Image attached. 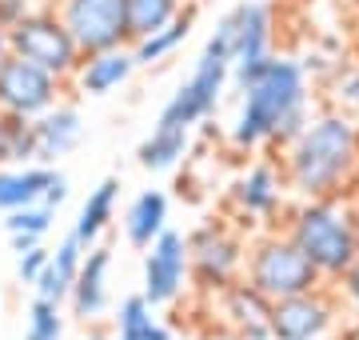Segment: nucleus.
I'll return each mask as SVG.
<instances>
[{
    "instance_id": "obj_1",
    "label": "nucleus",
    "mask_w": 359,
    "mask_h": 340,
    "mask_svg": "<svg viewBox=\"0 0 359 340\" xmlns=\"http://www.w3.org/2000/svg\"><path fill=\"white\" fill-rule=\"evenodd\" d=\"M287 192L299 200L359 197V120L320 112L280 157Z\"/></svg>"
},
{
    "instance_id": "obj_2",
    "label": "nucleus",
    "mask_w": 359,
    "mask_h": 340,
    "mask_svg": "<svg viewBox=\"0 0 359 340\" xmlns=\"http://www.w3.org/2000/svg\"><path fill=\"white\" fill-rule=\"evenodd\" d=\"M311 108H308V72L299 60L271 56L268 68L259 72L244 89L240 112L231 120V144L240 152L256 148H287V144L308 129Z\"/></svg>"
},
{
    "instance_id": "obj_3",
    "label": "nucleus",
    "mask_w": 359,
    "mask_h": 340,
    "mask_svg": "<svg viewBox=\"0 0 359 340\" xmlns=\"http://www.w3.org/2000/svg\"><path fill=\"white\" fill-rule=\"evenodd\" d=\"M283 233L304 252L323 285H335L339 276L359 261L355 236V200L327 197V200H295L283 216Z\"/></svg>"
},
{
    "instance_id": "obj_4",
    "label": "nucleus",
    "mask_w": 359,
    "mask_h": 340,
    "mask_svg": "<svg viewBox=\"0 0 359 340\" xmlns=\"http://www.w3.org/2000/svg\"><path fill=\"white\" fill-rule=\"evenodd\" d=\"M244 280L256 292H264L268 301H287V296L323 288V276L316 273V264L295 249L292 240H287V233H280V228L256 233L248 240Z\"/></svg>"
},
{
    "instance_id": "obj_5",
    "label": "nucleus",
    "mask_w": 359,
    "mask_h": 340,
    "mask_svg": "<svg viewBox=\"0 0 359 340\" xmlns=\"http://www.w3.org/2000/svg\"><path fill=\"white\" fill-rule=\"evenodd\" d=\"M244 256L248 240L228 221H204L188 233V280L204 301L244 276Z\"/></svg>"
},
{
    "instance_id": "obj_6",
    "label": "nucleus",
    "mask_w": 359,
    "mask_h": 340,
    "mask_svg": "<svg viewBox=\"0 0 359 340\" xmlns=\"http://www.w3.org/2000/svg\"><path fill=\"white\" fill-rule=\"evenodd\" d=\"M8 53L28 60V65L44 68L56 80H72V72L80 68V48L68 37V28L60 25V16L52 8H32L25 20H16L8 28Z\"/></svg>"
},
{
    "instance_id": "obj_7",
    "label": "nucleus",
    "mask_w": 359,
    "mask_h": 340,
    "mask_svg": "<svg viewBox=\"0 0 359 340\" xmlns=\"http://www.w3.org/2000/svg\"><path fill=\"white\" fill-rule=\"evenodd\" d=\"M52 13L60 16L68 37L76 40L80 56L128 48V25H124V0H56Z\"/></svg>"
},
{
    "instance_id": "obj_8",
    "label": "nucleus",
    "mask_w": 359,
    "mask_h": 340,
    "mask_svg": "<svg viewBox=\"0 0 359 340\" xmlns=\"http://www.w3.org/2000/svg\"><path fill=\"white\" fill-rule=\"evenodd\" d=\"M339 328L347 325L332 285L287 296V301H271V340H323Z\"/></svg>"
},
{
    "instance_id": "obj_9",
    "label": "nucleus",
    "mask_w": 359,
    "mask_h": 340,
    "mask_svg": "<svg viewBox=\"0 0 359 340\" xmlns=\"http://www.w3.org/2000/svg\"><path fill=\"white\" fill-rule=\"evenodd\" d=\"M228 77H231L228 60H219V56H212V53H200L192 77L184 80V84L176 89V96L164 105V112H160V120H156V129H184V132H192V124H200L204 117L216 112L219 92H224Z\"/></svg>"
},
{
    "instance_id": "obj_10",
    "label": "nucleus",
    "mask_w": 359,
    "mask_h": 340,
    "mask_svg": "<svg viewBox=\"0 0 359 340\" xmlns=\"http://www.w3.org/2000/svg\"><path fill=\"white\" fill-rule=\"evenodd\" d=\"M231 212L240 216V224H264V233L283 224L287 216V181L276 160H256L252 169L231 184Z\"/></svg>"
},
{
    "instance_id": "obj_11",
    "label": "nucleus",
    "mask_w": 359,
    "mask_h": 340,
    "mask_svg": "<svg viewBox=\"0 0 359 340\" xmlns=\"http://www.w3.org/2000/svg\"><path fill=\"white\" fill-rule=\"evenodd\" d=\"M60 96H65V80L48 77L44 68L28 65L13 53L0 65V112L4 117L40 120L44 112L60 105Z\"/></svg>"
},
{
    "instance_id": "obj_12",
    "label": "nucleus",
    "mask_w": 359,
    "mask_h": 340,
    "mask_svg": "<svg viewBox=\"0 0 359 340\" xmlns=\"http://www.w3.org/2000/svg\"><path fill=\"white\" fill-rule=\"evenodd\" d=\"M188 288V236L176 228H164L148 244L144 256V301L160 308V304H176Z\"/></svg>"
},
{
    "instance_id": "obj_13",
    "label": "nucleus",
    "mask_w": 359,
    "mask_h": 340,
    "mask_svg": "<svg viewBox=\"0 0 359 340\" xmlns=\"http://www.w3.org/2000/svg\"><path fill=\"white\" fill-rule=\"evenodd\" d=\"M212 308L219 313L216 328H224V332H236L244 340H271V301L264 292H256L244 276L224 292H216Z\"/></svg>"
},
{
    "instance_id": "obj_14",
    "label": "nucleus",
    "mask_w": 359,
    "mask_h": 340,
    "mask_svg": "<svg viewBox=\"0 0 359 340\" xmlns=\"http://www.w3.org/2000/svg\"><path fill=\"white\" fill-rule=\"evenodd\" d=\"M108 268H112V249L108 244H92L80 261L76 285L68 292V304H72V316L92 325L100 320V313L108 308Z\"/></svg>"
},
{
    "instance_id": "obj_15",
    "label": "nucleus",
    "mask_w": 359,
    "mask_h": 340,
    "mask_svg": "<svg viewBox=\"0 0 359 340\" xmlns=\"http://www.w3.org/2000/svg\"><path fill=\"white\" fill-rule=\"evenodd\" d=\"M32 129H36V164H48V169L84 140V117L76 105H65V100L40 120H32Z\"/></svg>"
},
{
    "instance_id": "obj_16",
    "label": "nucleus",
    "mask_w": 359,
    "mask_h": 340,
    "mask_svg": "<svg viewBox=\"0 0 359 340\" xmlns=\"http://www.w3.org/2000/svg\"><path fill=\"white\" fill-rule=\"evenodd\" d=\"M231 20V65H248V60H264L271 40V8L259 0H244L228 13Z\"/></svg>"
},
{
    "instance_id": "obj_17",
    "label": "nucleus",
    "mask_w": 359,
    "mask_h": 340,
    "mask_svg": "<svg viewBox=\"0 0 359 340\" xmlns=\"http://www.w3.org/2000/svg\"><path fill=\"white\" fill-rule=\"evenodd\" d=\"M132 48H108V53H92L80 56V68L72 72V84H76L84 96H108L112 89H120L124 80L132 77Z\"/></svg>"
},
{
    "instance_id": "obj_18",
    "label": "nucleus",
    "mask_w": 359,
    "mask_h": 340,
    "mask_svg": "<svg viewBox=\"0 0 359 340\" xmlns=\"http://www.w3.org/2000/svg\"><path fill=\"white\" fill-rule=\"evenodd\" d=\"M80 261H84V244L76 236L68 233L56 249H52L44 273L36 276V301H48V304H65L72 285H76V273H80Z\"/></svg>"
},
{
    "instance_id": "obj_19",
    "label": "nucleus",
    "mask_w": 359,
    "mask_h": 340,
    "mask_svg": "<svg viewBox=\"0 0 359 340\" xmlns=\"http://www.w3.org/2000/svg\"><path fill=\"white\" fill-rule=\"evenodd\" d=\"M116 197H120V181H116V176H104V181L88 192V200L80 204V216H76V228H72V236L84 244V252H88L92 244H100L104 228L112 224V216H116Z\"/></svg>"
},
{
    "instance_id": "obj_20",
    "label": "nucleus",
    "mask_w": 359,
    "mask_h": 340,
    "mask_svg": "<svg viewBox=\"0 0 359 340\" xmlns=\"http://www.w3.org/2000/svg\"><path fill=\"white\" fill-rule=\"evenodd\" d=\"M164 228H168V192L148 188L124 212V236H128L132 249H148Z\"/></svg>"
},
{
    "instance_id": "obj_21",
    "label": "nucleus",
    "mask_w": 359,
    "mask_h": 340,
    "mask_svg": "<svg viewBox=\"0 0 359 340\" xmlns=\"http://www.w3.org/2000/svg\"><path fill=\"white\" fill-rule=\"evenodd\" d=\"M56 169L48 164H25V169H0V212H16L44 200Z\"/></svg>"
},
{
    "instance_id": "obj_22",
    "label": "nucleus",
    "mask_w": 359,
    "mask_h": 340,
    "mask_svg": "<svg viewBox=\"0 0 359 340\" xmlns=\"http://www.w3.org/2000/svg\"><path fill=\"white\" fill-rule=\"evenodd\" d=\"M184 13V0H124V25H128V44L168 28Z\"/></svg>"
},
{
    "instance_id": "obj_23",
    "label": "nucleus",
    "mask_w": 359,
    "mask_h": 340,
    "mask_svg": "<svg viewBox=\"0 0 359 340\" xmlns=\"http://www.w3.org/2000/svg\"><path fill=\"white\" fill-rule=\"evenodd\" d=\"M188 140H192V132H184V129H152V136H144L140 148H136V160L148 172H168L184 160Z\"/></svg>"
},
{
    "instance_id": "obj_24",
    "label": "nucleus",
    "mask_w": 359,
    "mask_h": 340,
    "mask_svg": "<svg viewBox=\"0 0 359 340\" xmlns=\"http://www.w3.org/2000/svg\"><path fill=\"white\" fill-rule=\"evenodd\" d=\"M192 20H196V13L188 8V13H180L168 28L136 40V44H132V60H136V65H156V60H164L168 53H176L180 44L188 40V32H192Z\"/></svg>"
},
{
    "instance_id": "obj_25",
    "label": "nucleus",
    "mask_w": 359,
    "mask_h": 340,
    "mask_svg": "<svg viewBox=\"0 0 359 340\" xmlns=\"http://www.w3.org/2000/svg\"><path fill=\"white\" fill-rule=\"evenodd\" d=\"M152 325H156L152 304L144 301L140 292H132V296H124V301H120V308H116V316H112L116 340H148Z\"/></svg>"
},
{
    "instance_id": "obj_26",
    "label": "nucleus",
    "mask_w": 359,
    "mask_h": 340,
    "mask_svg": "<svg viewBox=\"0 0 359 340\" xmlns=\"http://www.w3.org/2000/svg\"><path fill=\"white\" fill-rule=\"evenodd\" d=\"M327 105L339 117L359 120V65H335L327 80Z\"/></svg>"
},
{
    "instance_id": "obj_27",
    "label": "nucleus",
    "mask_w": 359,
    "mask_h": 340,
    "mask_svg": "<svg viewBox=\"0 0 359 340\" xmlns=\"http://www.w3.org/2000/svg\"><path fill=\"white\" fill-rule=\"evenodd\" d=\"M56 221V209L48 204H28V209L4 212V233L8 236H32V240H44Z\"/></svg>"
},
{
    "instance_id": "obj_28",
    "label": "nucleus",
    "mask_w": 359,
    "mask_h": 340,
    "mask_svg": "<svg viewBox=\"0 0 359 340\" xmlns=\"http://www.w3.org/2000/svg\"><path fill=\"white\" fill-rule=\"evenodd\" d=\"M60 336H65L60 304H48V301H32L28 304V332H25V340H60Z\"/></svg>"
},
{
    "instance_id": "obj_29",
    "label": "nucleus",
    "mask_w": 359,
    "mask_h": 340,
    "mask_svg": "<svg viewBox=\"0 0 359 340\" xmlns=\"http://www.w3.org/2000/svg\"><path fill=\"white\" fill-rule=\"evenodd\" d=\"M332 288H335V296H339V308H344V325L351 328V332H359V261L351 264Z\"/></svg>"
},
{
    "instance_id": "obj_30",
    "label": "nucleus",
    "mask_w": 359,
    "mask_h": 340,
    "mask_svg": "<svg viewBox=\"0 0 359 340\" xmlns=\"http://www.w3.org/2000/svg\"><path fill=\"white\" fill-rule=\"evenodd\" d=\"M48 256H52V249H44V244L20 252V256H16V276H20V285H36V276L44 273Z\"/></svg>"
},
{
    "instance_id": "obj_31",
    "label": "nucleus",
    "mask_w": 359,
    "mask_h": 340,
    "mask_svg": "<svg viewBox=\"0 0 359 340\" xmlns=\"http://www.w3.org/2000/svg\"><path fill=\"white\" fill-rule=\"evenodd\" d=\"M32 13V0H0V25L13 28L16 20H25Z\"/></svg>"
},
{
    "instance_id": "obj_32",
    "label": "nucleus",
    "mask_w": 359,
    "mask_h": 340,
    "mask_svg": "<svg viewBox=\"0 0 359 340\" xmlns=\"http://www.w3.org/2000/svg\"><path fill=\"white\" fill-rule=\"evenodd\" d=\"M65 200H68V176H65V172H56V176H52V184L44 188V200H40V204H48V209H60Z\"/></svg>"
},
{
    "instance_id": "obj_33",
    "label": "nucleus",
    "mask_w": 359,
    "mask_h": 340,
    "mask_svg": "<svg viewBox=\"0 0 359 340\" xmlns=\"http://www.w3.org/2000/svg\"><path fill=\"white\" fill-rule=\"evenodd\" d=\"M0 169H13V144H8V117L0 112Z\"/></svg>"
},
{
    "instance_id": "obj_34",
    "label": "nucleus",
    "mask_w": 359,
    "mask_h": 340,
    "mask_svg": "<svg viewBox=\"0 0 359 340\" xmlns=\"http://www.w3.org/2000/svg\"><path fill=\"white\" fill-rule=\"evenodd\" d=\"M13 240V252L20 256V252H28V249H36V244H44V240H32V236H8Z\"/></svg>"
},
{
    "instance_id": "obj_35",
    "label": "nucleus",
    "mask_w": 359,
    "mask_h": 340,
    "mask_svg": "<svg viewBox=\"0 0 359 340\" xmlns=\"http://www.w3.org/2000/svg\"><path fill=\"white\" fill-rule=\"evenodd\" d=\"M4 60H8V28L0 25V65H4Z\"/></svg>"
},
{
    "instance_id": "obj_36",
    "label": "nucleus",
    "mask_w": 359,
    "mask_h": 340,
    "mask_svg": "<svg viewBox=\"0 0 359 340\" xmlns=\"http://www.w3.org/2000/svg\"><path fill=\"white\" fill-rule=\"evenodd\" d=\"M204 340H244V336H236V332H224V328H216V332H208Z\"/></svg>"
},
{
    "instance_id": "obj_37",
    "label": "nucleus",
    "mask_w": 359,
    "mask_h": 340,
    "mask_svg": "<svg viewBox=\"0 0 359 340\" xmlns=\"http://www.w3.org/2000/svg\"><path fill=\"white\" fill-rule=\"evenodd\" d=\"M323 340H355V332L351 328H339V332H332V336H323Z\"/></svg>"
},
{
    "instance_id": "obj_38",
    "label": "nucleus",
    "mask_w": 359,
    "mask_h": 340,
    "mask_svg": "<svg viewBox=\"0 0 359 340\" xmlns=\"http://www.w3.org/2000/svg\"><path fill=\"white\" fill-rule=\"evenodd\" d=\"M88 340H108V336H104L100 328H96V332H92V336H88Z\"/></svg>"
},
{
    "instance_id": "obj_39",
    "label": "nucleus",
    "mask_w": 359,
    "mask_h": 340,
    "mask_svg": "<svg viewBox=\"0 0 359 340\" xmlns=\"http://www.w3.org/2000/svg\"><path fill=\"white\" fill-rule=\"evenodd\" d=\"M355 236H359V200H355Z\"/></svg>"
},
{
    "instance_id": "obj_40",
    "label": "nucleus",
    "mask_w": 359,
    "mask_h": 340,
    "mask_svg": "<svg viewBox=\"0 0 359 340\" xmlns=\"http://www.w3.org/2000/svg\"><path fill=\"white\" fill-rule=\"evenodd\" d=\"M355 40H359V13H355Z\"/></svg>"
},
{
    "instance_id": "obj_41",
    "label": "nucleus",
    "mask_w": 359,
    "mask_h": 340,
    "mask_svg": "<svg viewBox=\"0 0 359 340\" xmlns=\"http://www.w3.org/2000/svg\"><path fill=\"white\" fill-rule=\"evenodd\" d=\"M0 308H4V301H0Z\"/></svg>"
},
{
    "instance_id": "obj_42",
    "label": "nucleus",
    "mask_w": 359,
    "mask_h": 340,
    "mask_svg": "<svg viewBox=\"0 0 359 340\" xmlns=\"http://www.w3.org/2000/svg\"><path fill=\"white\" fill-rule=\"evenodd\" d=\"M355 340H359V332H355Z\"/></svg>"
},
{
    "instance_id": "obj_43",
    "label": "nucleus",
    "mask_w": 359,
    "mask_h": 340,
    "mask_svg": "<svg viewBox=\"0 0 359 340\" xmlns=\"http://www.w3.org/2000/svg\"><path fill=\"white\" fill-rule=\"evenodd\" d=\"M355 200H359V197H355Z\"/></svg>"
}]
</instances>
